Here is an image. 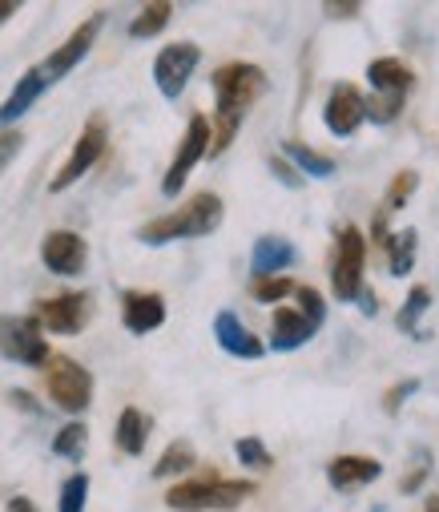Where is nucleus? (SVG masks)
<instances>
[{
	"label": "nucleus",
	"mask_w": 439,
	"mask_h": 512,
	"mask_svg": "<svg viewBox=\"0 0 439 512\" xmlns=\"http://www.w3.org/2000/svg\"><path fill=\"white\" fill-rule=\"evenodd\" d=\"M415 186H419V174H415V170H399V174L391 178V190H387V210H403V206L411 202Z\"/></svg>",
	"instance_id": "obj_28"
},
{
	"label": "nucleus",
	"mask_w": 439,
	"mask_h": 512,
	"mask_svg": "<svg viewBox=\"0 0 439 512\" xmlns=\"http://www.w3.org/2000/svg\"><path fill=\"white\" fill-rule=\"evenodd\" d=\"M9 512H37V504H33L29 496H13V500H9Z\"/></svg>",
	"instance_id": "obj_36"
},
{
	"label": "nucleus",
	"mask_w": 439,
	"mask_h": 512,
	"mask_svg": "<svg viewBox=\"0 0 439 512\" xmlns=\"http://www.w3.org/2000/svg\"><path fill=\"white\" fill-rule=\"evenodd\" d=\"M89 311H93L89 295H81V291H65V295H57V299L37 303V315H33V319L41 323V331H53V335H77V331L89 327Z\"/></svg>",
	"instance_id": "obj_10"
},
{
	"label": "nucleus",
	"mask_w": 439,
	"mask_h": 512,
	"mask_svg": "<svg viewBox=\"0 0 439 512\" xmlns=\"http://www.w3.org/2000/svg\"><path fill=\"white\" fill-rule=\"evenodd\" d=\"M327 476H331V488H339V492H355V488L379 480V476H383V464L371 460V456H339V460H331Z\"/></svg>",
	"instance_id": "obj_18"
},
{
	"label": "nucleus",
	"mask_w": 439,
	"mask_h": 512,
	"mask_svg": "<svg viewBox=\"0 0 439 512\" xmlns=\"http://www.w3.org/2000/svg\"><path fill=\"white\" fill-rule=\"evenodd\" d=\"M206 154H210V117H206V113H194L190 125H186V138H182V146H178V154H174V166H170L166 178H162V194L174 198Z\"/></svg>",
	"instance_id": "obj_9"
},
{
	"label": "nucleus",
	"mask_w": 439,
	"mask_h": 512,
	"mask_svg": "<svg viewBox=\"0 0 439 512\" xmlns=\"http://www.w3.org/2000/svg\"><path fill=\"white\" fill-rule=\"evenodd\" d=\"M145 436H150V416L141 408H125L117 416V448L125 456H141L145 452Z\"/></svg>",
	"instance_id": "obj_21"
},
{
	"label": "nucleus",
	"mask_w": 439,
	"mask_h": 512,
	"mask_svg": "<svg viewBox=\"0 0 439 512\" xmlns=\"http://www.w3.org/2000/svg\"><path fill=\"white\" fill-rule=\"evenodd\" d=\"M85 444H89V428H85L81 420L65 424V428L53 436V452H57L61 460H81V456H85Z\"/></svg>",
	"instance_id": "obj_25"
},
{
	"label": "nucleus",
	"mask_w": 439,
	"mask_h": 512,
	"mask_svg": "<svg viewBox=\"0 0 439 512\" xmlns=\"http://www.w3.org/2000/svg\"><path fill=\"white\" fill-rule=\"evenodd\" d=\"M254 492L250 480H222V476H202V480H182L166 492L170 508L182 512H230Z\"/></svg>",
	"instance_id": "obj_3"
},
{
	"label": "nucleus",
	"mask_w": 439,
	"mask_h": 512,
	"mask_svg": "<svg viewBox=\"0 0 439 512\" xmlns=\"http://www.w3.org/2000/svg\"><path fill=\"white\" fill-rule=\"evenodd\" d=\"M45 89H49V81H45V73L41 69H29L21 81H17V89L9 93V101L0 105V130H9L13 121H21L41 97H45Z\"/></svg>",
	"instance_id": "obj_17"
},
{
	"label": "nucleus",
	"mask_w": 439,
	"mask_h": 512,
	"mask_svg": "<svg viewBox=\"0 0 439 512\" xmlns=\"http://www.w3.org/2000/svg\"><path fill=\"white\" fill-rule=\"evenodd\" d=\"M415 388H419V383H415V379H407V383H403V388H395V392L387 396V412H395V404H399V400H407V396H411Z\"/></svg>",
	"instance_id": "obj_35"
},
{
	"label": "nucleus",
	"mask_w": 439,
	"mask_h": 512,
	"mask_svg": "<svg viewBox=\"0 0 439 512\" xmlns=\"http://www.w3.org/2000/svg\"><path fill=\"white\" fill-rule=\"evenodd\" d=\"M101 21H105V17H89V21H85V25H81L65 45H61V49H53V53H49V61H45V65H37V69L45 73V81H49V85H53V81H61L69 69H77V65L89 57V49H93V41H97V33H101Z\"/></svg>",
	"instance_id": "obj_13"
},
{
	"label": "nucleus",
	"mask_w": 439,
	"mask_h": 512,
	"mask_svg": "<svg viewBox=\"0 0 439 512\" xmlns=\"http://www.w3.org/2000/svg\"><path fill=\"white\" fill-rule=\"evenodd\" d=\"M170 17H174V5H166V0H158V5H145V9L133 17L129 37H137V41H145V37H158V33L170 25Z\"/></svg>",
	"instance_id": "obj_22"
},
{
	"label": "nucleus",
	"mask_w": 439,
	"mask_h": 512,
	"mask_svg": "<svg viewBox=\"0 0 439 512\" xmlns=\"http://www.w3.org/2000/svg\"><path fill=\"white\" fill-rule=\"evenodd\" d=\"M105 142H109V130H105V117L101 113H93L89 121H85V130H81V138H77V146L69 150V158H65V166L53 174V182H49V190L53 194H61V190H69L73 182H81L97 162H101V154H105Z\"/></svg>",
	"instance_id": "obj_6"
},
{
	"label": "nucleus",
	"mask_w": 439,
	"mask_h": 512,
	"mask_svg": "<svg viewBox=\"0 0 439 512\" xmlns=\"http://www.w3.org/2000/svg\"><path fill=\"white\" fill-rule=\"evenodd\" d=\"M266 93V73L246 61H230L214 73V117H210V158L226 154L250 105Z\"/></svg>",
	"instance_id": "obj_1"
},
{
	"label": "nucleus",
	"mask_w": 439,
	"mask_h": 512,
	"mask_svg": "<svg viewBox=\"0 0 439 512\" xmlns=\"http://www.w3.org/2000/svg\"><path fill=\"white\" fill-rule=\"evenodd\" d=\"M355 303H359V307H363L367 315L375 311V295H371V291H359V295H355Z\"/></svg>",
	"instance_id": "obj_38"
},
{
	"label": "nucleus",
	"mask_w": 439,
	"mask_h": 512,
	"mask_svg": "<svg viewBox=\"0 0 439 512\" xmlns=\"http://www.w3.org/2000/svg\"><path fill=\"white\" fill-rule=\"evenodd\" d=\"M194 460H198L194 448H190L186 440H178V444H170V448L162 452V460L154 464V476H158V480H166V476H182V472L194 468Z\"/></svg>",
	"instance_id": "obj_26"
},
{
	"label": "nucleus",
	"mask_w": 439,
	"mask_h": 512,
	"mask_svg": "<svg viewBox=\"0 0 439 512\" xmlns=\"http://www.w3.org/2000/svg\"><path fill=\"white\" fill-rule=\"evenodd\" d=\"M290 263H295V246H290L286 238H258L254 242V259H250V271L254 279H278V271H286Z\"/></svg>",
	"instance_id": "obj_19"
},
{
	"label": "nucleus",
	"mask_w": 439,
	"mask_h": 512,
	"mask_svg": "<svg viewBox=\"0 0 439 512\" xmlns=\"http://www.w3.org/2000/svg\"><path fill=\"white\" fill-rule=\"evenodd\" d=\"M214 339H218V347H222L226 355H234V359H262V355H266L262 339H258L254 331H246L234 311H218V315H214Z\"/></svg>",
	"instance_id": "obj_15"
},
{
	"label": "nucleus",
	"mask_w": 439,
	"mask_h": 512,
	"mask_svg": "<svg viewBox=\"0 0 439 512\" xmlns=\"http://www.w3.org/2000/svg\"><path fill=\"white\" fill-rule=\"evenodd\" d=\"M323 121H327V130H331L335 138H351V134L359 130V125L367 121V97H363L351 81L335 85V93L327 97Z\"/></svg>",
	"instance_id": "obj_12"
},
{
	"label": "nucleus",
	"mask_w": 439,
	"mask_h": 512,
	"mask_svg": "<svg viewBox=\"0 0 439 512\" xmlns=\"http://www.w3.org/2000/svg\"><path fill=\"white\" fill-rule=\"evenodd\" d=\"M13 13H17V5H9V0H0V25H5Z\"/></svg>",
	"instance_id": "obj_39"
},
{
	"label": "nucleus",
	"mask_w": 439,
	"mask_h": 512,
	"mask_svg": "<svg viewBox=\"0 0 439 512\" xmlns=\"http://www.w3.org/2000/svg\"><path fill=\"white\" fill-rule=\"evenodd\" d=\"M234 452H238V460H242L246 468H270V464H274L270 452H266V444H262L258 436H242V440L234 444Z\"/></svg>",
	"instance_id": "obj_30"
},
{
	"label": "nucleus",
	"mask_w": 439,
	"mask_h": 512,
	"mask_svg": "<svg viewBox=\"0 0 439 512\" xmlns=\"http://www.w3.org/2000/svg\"><path fill=\"white\" fill-rule=\"evenodd\" d=\"M250 295L258 299V303H278V299H286V295H295V279H258L254 287H250Z\"/></svg>",
	"instance_id": "obj_29"
},
{
	"label": "nucleus",
	"mask_w": 439,
	"mask_h": 512,
	"mask_svg": "<svg viewBox=\"0 0 439 512\" xmlns=\"http://www.w3.org/2000/svg\"><path fill=\"white\" fill-rule=\"evenodd\" d=\"M45 388L61 412H85L93 404V375L69 355H53L45 363Z\"/></svg>",
	"instance_id": "obj_4"
},
{
	"label": "nucleus",
	"mask_w": 439,
	"mask_h": 512,
	"mask_svg": "<svg viewBox=\"0 0 439 512\" xmlns=\"http://www.w3.org/2000/svg\"><path fill=\"white\" fill-rule=\"evenodd\" d=\"M270 170H274V174H278V178H282V182H286L290 190H299V186H303V178H299L295 170H290V166H286L282 158H274V162H270Z\"/></svg>",
	"instance_id": "obj_34"
},
{
	"label": "nucleus",
	"mask_w": 439,
	"mask_h": 512,
	"mask_svg": "<svg viewBox=\"0 0 439 512\" xmlns=\"http://www.w3.org/2000/svg\"><path fill=\"white\" fill-rule=\"evenodd\" d=\"M85 500H89V476L85 472H73L65 484H61V512H85Z\"/></svg>",
	"instance_id": "obj_27"
},
{
	"label": "nucleus",
	"mask_w": 439,
	"mask_h": 512,
	"mask_svg": "<svg viewBox=\"0 0 439 512\" xmlns=\"http://www.w3.org/2000/svg\"><path fill=\"white\" fill-rule=\"evenodd\" d=\"M367 81H371V93H407L411 89V69L395 57H379L367 65Z\"/></svg>",
	"instance_id": "obj_20"
},
{
	"label": "nucleus",
	"mask_w": 439,
	"mask_h": 512,
	"mask_svg": "<svg viewBox=\"0 0 439 512\" xmlns=\"http://www.w3.org/2000/svg\"><path fill=\"white\" fill-rule=\"evenodd\" d=\"M359 5H327V17H355Z\"/></svg>",
	"instance_id": "obj_37"
},
{
	"label": "nucleus",
	"mask_w": 439,
	"mask_h": 512,
	"mask_svg": "<svg viewBox=\"0 0 439 512\" xmlns=\"http://www.w3.org/2000/svg\"><path fill=\"white\" fill-rule=\"evenodd\" d=\"M295 295H299V307H303V315H307L311 323H319V327H323V311H327L323 295H319L315 287H295Z\"/></svg>",
	"instance_id": "obj_32"
},
{
	"label": "nucleus",
	"mask_w": 439,
	"mask_h": 512,
	"mask_svg": "<svg viewBox=\"0 0 439 512\" xmlns=\"http://www.w3.org/2000/svg\"><path fill=\"white\" fill-rule=\"evenodd\" d=\"M121 323H125V331H133V335L158 331V327L166 323V299L154 295V291H129V295L121 299Z\"/></svg>",
	"instance_id": "obj_14"
},
{
	"label": "nucleus",
	"mask_w": 439,
	"mask_h": 512,
	"mask_svg": "<svg viewBox=\"0 0 439 512\" xmlns=\"http://www.w3.org/2000/svg\"><path fill=\"white\" fill-rule=\"evenodd\" d=\"M282 154H286L290 162H295L307 178H331V174H335V162H331V158H323V154H319V150H311V146L286 142V146H282Z\"/></svg>",
	"instance_id": "obj_24"
},
{
	"label": "nucleus",
	"mask_w": 439,
	"mask_h": 512,
	"mask_svg": "<svg viewBox=\"0 0 439 512\" xmlns=\"http://www.w3.org/2000/svg\"><path fill=\"white\" fill-rule=\"evenodd\" d=\"M315 331H319V323H311L303 311L278 307L274 319H270V347H274V351H295V347H303Z\"/></svg>",
	"instance_id": "obj_16"
},
{
	"label": "nucleus",
	"mask_w": 439,
	"mask_h": 512,
	"mask_svg": "<svg viewBox=\"0 0 439 512\" xmlns=\"http://www.w3.org/2000/svg\"><path fill=\"white\" fill-rule=\"evenodd\" d=\"M427 303H431V291H427V287H415V291L407 295V307L399 311V327H403V331H415V323H419V315L427 311Z\"/></svg>",
	"instance_id": "obj_31"
},
{
	"label": "nucleus",
	"mask_w": 439,
	"mask_h": 512,
	"mask_svg": "<svg viewBox=\"0 0 439 512\" xmlns=\"http://www.w3.org/2000/svg\"><path fill=\"white\" fill-rule=\"evenodd\" d=\"M415 242H419V234L407 226L403 234H395V238H387V267H391V275L395 279H403V275H411V267H415Z\"/></svg>",
	"instance_id": "obj_23"
},
{
	"label": "nucleus",
	"mask_w": 439,
	"mask_h": 512,
	"mask_svg": "<svg viewBox=\"0 0 439 512\" xmlns=\"http://www.w3.org/2000/svg\"><path fill=\"white\" fill-rule=\"evenodd\" d=\"M41 259H45V267H49L53 275L77 279V275L85 271V263H89V246H85V238L73 234V230H53V234H45V242H41Z\"/></svg>",
	"instance_id": "obj_11"
},
{
	"label": "nucleus",
	"mask_w": 439,
	"mask_h": 512,
	"mask_svg": "<svg viewBox=\"0 0 439 512\" xmlns=\"http://www.w3.org/2000/svg\"><path fill=\"white\" fill-rule=\"evenodd\" d=\"M198 61H202V49L194 41H174V45H166L154 57V81H158V89H162L166 101H178L182 97V89L190 85Z\"/></svg>",
	"instance_id": "obj_8"
},
{
	"label": "nucleus",
	"mask_w": 439,
	"mask_h": 512,
	"mask_svg": "<svg viewBox=\"0 0 439 512\" xmlns=\"http://www.w3.org/2000/svg\"><path fill=\"white\" fill-rule=\"evenodd\" d=\"M218 226H222V198L206 190V194H194L190 202H182L174 214L145 222L137 230V238L150 242V246H166V242H178V238H206Z\"/></svg>",
	"instance_id": "obj_2"
},
{
	"label": "nucleus",
	"mask_w": 439,
	"mask_h": 512,
	"mask_svg": "<svg viewBox=\"0 0 439 512\" xmlns=\"http://www.w3.org/2000/svg\"><path fill=\"white\" fill-rule=\"evenodd\" d=\"M363 267H367V242L355 226L339 234V254H335V271H331V291L339 303H355L363 291Z\"/></svg>",
	"instance_id": "obj_7"
},
{
	"label": "nucleus",
	"mask_w": 439,
	"mask_h": 512,
	"mask_svg": "<svg viewBox=\"0 0 439 512\" xmlns=\"http://www.w3.org/2000/svg\"><path fill=\"white\" fill-rule=\"evenodd\" d=\"M21 146H25V138H21L17 130H5V134H0V170H5V166L17 158Z\"/></svg>",
	"instance_id": "obj_33"
},
{
	"label": "nucleus",
	"mask_w": 439,
	"mask_h": 512,
	"mask_svg": "<svg viewBox=\"0 0 439 512\" xmlns=\"http://www.w3.org/2000/svg\"><path fill=\"white\" fill-rule=\"evenodd\" d=\"M0 355L25 367H45L53 359L45 331L33 315H0Z\"/></svg>",
	"instance_id": "obj_5"
}]
</instances>
